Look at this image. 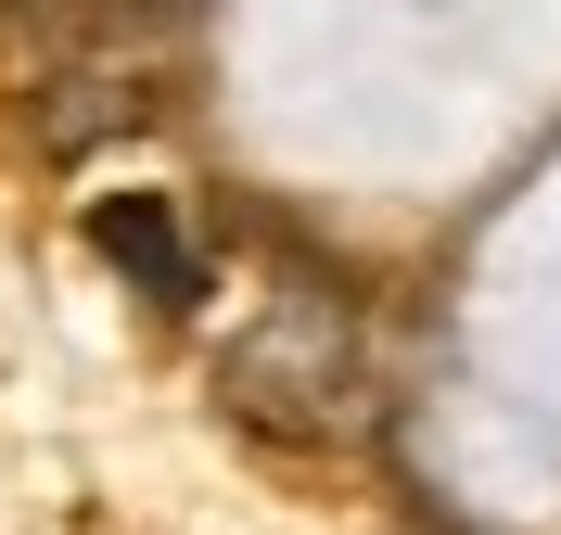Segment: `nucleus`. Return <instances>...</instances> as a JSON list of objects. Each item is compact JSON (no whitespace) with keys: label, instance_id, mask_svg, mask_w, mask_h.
<instances>
[{"label":"nucleus","instance_id":"1","mask_svg":"<svg viewBox=\"0 0 561 535\" xmlns=\"http://www.w3.org/2000/svg\"><path fill=\"white\" fill-rule=\"evenodd\" d=\"M217 408L280 446H307V433L357 421L370 408V345H357V306L319 281H280L230 345H217Z\"/></svg>","mask_w":561,"mask_h":535},{"label":"nucleus","instance_id":"2","mask_svg":"<svg viewBox=\"0 0 561 535\" xmlns=\"http://www.w3.org/2000/svg\"><path fill=\"white\" fill-rule=\"evenodd\" d=\"M90 255H103L153 319H192V306H205V255H192V230H179L167 191H103V205H90Z\"/></svg>","mask_w":561,"mask_h":535}]
</instances>
